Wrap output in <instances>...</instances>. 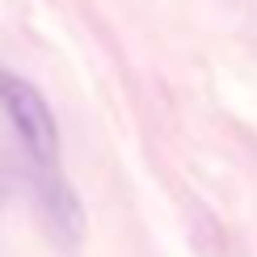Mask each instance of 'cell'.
<instances>
[{"label":"cell","mask_w":257,"mask_h":257,"mask_svg":"<svg viewBox=\"0 0 257 257\" xmlns=\"http://www.w3.org/2000/svg\"><path fill=\"white\" fill-rule=\"evenodd\" d=\"M42 198H47V211H51V219H55V228L63 232V236L80 240V232H84V215H80L76 194H72V190L63 186V181H51Z\"/></svg>","instance_id":"7a4b0ae2"},{"label":"cell","mask_w":257,"mask_h":257,"mask_svg":"<svg viewBox=\"0 0 257 257\" xmlns=\"http://www.w3.org/2000/svg\"><path fill=\"white\" fill-rule=\"evenodd\" d=\"M0 105H5L13 131L21 135V144L34 152V160H55L59 156V126L51 105L42 101V93L30 80L13 76V72H0Z\"/></svg>","instance_id":"6da1fadb"}]
</instances>
